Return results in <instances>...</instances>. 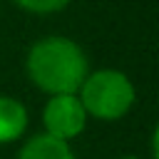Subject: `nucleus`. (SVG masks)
<instances>
[{"instance_id": "nucleus-1", "label": "nucleus", "mask_w": 159, "mask_h": 159, "mask_svg": "<svg viewBox=\"0 0 159 159\" xmlns=\"http://www.w3.org/2000/svg\"><path fill=\"white\" fill-rule=\"evenodd\" d=\"M27 75L47 94H77L89 72L77 42L70 37H45L27 52Z\"/></svg>"}, {"instance_id": "nucleus-2", "label": "nucleus", "mask_w": 159, "mask_h": 159, "mask_svg": "<svg viewBox=\"0 0 159 159\" xmlns=\"http://www.w3.org/2000/svg\"><path fill=\"white\" fill-rule=\"evenodd\" d=\"M77 92L84 112L104 122L124 117L134 104V87L119 70H99L87 75Z\"/></svg>"}, {"instance_id": "nucleus-3", "label": "nucleus", "mask_w": 159, "mask_h": 159, "mask_svg": "<svg viewBox=\"0 0 159 159\" xmlns=\"http://www.w3.org/2000/svg\"><path fill=\"white\" fill-rule=\"evenodd\" d=\"M42 122H45V134L70 142L84 129L87 112L77 94H52L42 109Z\"/></svg>"}, {"instance_id": "nucleus-4", "label": "nucleus", "mask_w": 159, "mask_h": 159, "mask_svg": "<svg viewBox=\"0 0 159 159\" xmlns=\"http://www.w3.org/2000/svg\"><path fill=\"white\" fill-rule=\"evenodd\" d=\"M17 159H75V154L65 139L52 134H35L22 144Z\"/></svg>"}, {"instance_id": "nucleus-5", "label": "nucleus", "mask_w": 159, "mask_h": 159, "mask_svg": "<svg viewBox=\"0 0 159 159\" xmlns=\"http://www.w3.org/2000/svg\"><path fill=\"white\" fill-rule=\"evenodd\" d=\"M25 127H27V109L12 97H0V144L20 139Z\"/></svg>"}, {"instance_id": "nucleus-6", "label": "nucleus", "mask_w": 159, "mask_h": 159, "mask_svg": "<svg viewBox=\"0 0 159 159\" xmlns=\"http://www.w3.org/2000/svg\"><path fill=\"white\" fill-rule=\"evenodd\" d=\"M15 5H20L22 10H27V12H40V15H45V12H57V10H62L70 0H12Z\"/></svg>"}, {"instance_id": "nucleus-7", "label": "nucleus", "mask_w": 159, "mask_h": 159, "mask_svg": "<svg viewBox=\"0 0 159 159\" xmlns=\"http://www.w3.org/2000/svg\"><path fill=\"white\" fill-rule=\"evenodd\" d=\"M122 159H137V157H122Z\"/></svg>"}]
</instances>
